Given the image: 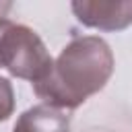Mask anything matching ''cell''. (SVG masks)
<instances>
[{"mask_svg": "<svg viewBox=\"0 0 132 132\" xmlns=\"http://www.w3.org/2000/svg\"><path fill=\"white\" fill-rule=\"evenodd\" d=\"M116 58L99 35L72 37L54 58L50 74L33 85V93L52 107L76 109L111 78Z\"/></svg>", "mask_w": 132, "mask_h": 132, "instance_id": "cell-1", "label": "cell"}, {"mask_svg": "<svg viewBox=\"0 0 132 132\" xmlns=\"http://www.w3.org/2000/svg\"><path fill=\"white\" fill-rule=\"evenodd\" d=\"M52 64L54 58L37 31L10 19H0V68L35 85L50 74Z\"/></svg>", "mask_w": 132, "mask_h": 132, "instance_id": "cell-2", "label": "cell"}, {"mask_svg": "<svg viewBox=\"0 0 132 132\" xmlns=\"http://www.w3.org/2000/svg\"><path fill=\"white\" fill-rule=\"evenodd\" d=\"M78 23L99 31H122L132 25V2H72Z\"/></svg>", "mask_w": 132, "mask_h": 132, "instance_id": "cell-3", "label": "cell"}, {"mask_svg": "<svg viewBox=\"0 0 132 132\" xmlns=\"http://www.w3.org/2000/svg\"><path fill=\"white\" fill-rule=\"evenodd\" d=\"M12 132H70V116L64 109L39 103L16 118Z\"/></svg>", "mask_w": 132, "mask_h": 132, "instance_id": "cell-4", "label": "cell"}, {"mask_svg": "<svg viewBox=\"0 0 132 132\" xmlns=\"http://www.w3.org/2000/svg\"><path fill=\"white\" fill-rule=\"evenodd\" d=\"M14 111V89L6 76H0V122H6Z\"/></svg>", "mask_w": 132, "mask_h": 132, "instance_id": "cell-5", "label": "cell"}, {"mask_svg": "<svg viewBox=\"0 0 132 132\" xmlns=\"http://www.w3.org/2000/svg\"><path fill=\"white\" fill-rule=\"evenodd\" d=\"M12 8V4L10 2H0V19H8L6 14H8V10Z\"/></svg>", "mask_w": 132, "mask_h": 132, "instance_id": "cell-6", "label": "cell"}]
</instances>
